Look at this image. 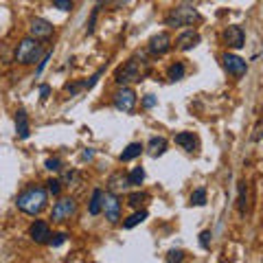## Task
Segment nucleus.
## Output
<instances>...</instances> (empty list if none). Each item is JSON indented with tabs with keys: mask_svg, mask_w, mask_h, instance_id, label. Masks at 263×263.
<instances>
[{
	"mask_svg": "<svg viewBox=\"0 0 263 263\" xmlns=\"http://www.w3.org/2000/svg\"><path fill=\"white\" fill-rule=\"evenodd\" d=\"M46 204H48V193H46V186H42V184L27 186L18 195V200H15V206H18L22 213L31 215V217L40 215V213L46 209Z\"/></svg>",
	"mask_w": 263,
	"mask_h": 263,
	"instance_id": "f257e3e1",
	"label": "nucleus"
},
{
	"mask_svg": "<svg viewBox=\"0 0 263 263\" xmlns=\"http://www.w3.org/2000/svg\"><path fill=\"white\" fill-rule=\"evenodd\" d=\"M40 55H42V44H40V40L27 35L18 44V51H15V62L22 64V66H29L33 62H40Z\"/></svg>",
	"mask_w": 263,
	"mask_h": 263,
	"instance_id": "f03ea898",
	"label": "nucleus"
},
{
	"mask_svg": "<svg viewBox=\"0 0 263 263\" xmlns=\"http://www.w3.org/2000/svg\"><path fill=\"white\" fill-rule=\"evenodd\" d=\"M200 20V13H197L193 7L189 5H182V7H176V9H171L167 13V18H164V24L167 27H191L193 22Z\"/></svg>",
	"mask_w": 263,
	"mask_h": 263,
	"instance_id": "7ed1b4c3",
	"label": "nucleus"
},
{
	"mask_svg": "<svg viewBox=\"0 0 263 263\" xmlns=\"http://www.w3.org/2000/svg\"><path fill=\"white\" fill-rule=\"evenodd\" d=\"M145 64L143 62H138V60H129L123 68L117 70V84L121 86H127V84H138L143 77H145Z\"/></svg>",
	"mask_w": 263,
	"mask_h": 263,
	"instance_id": "20e7f679",
	"label": "nucleus"
},
{
	"mask_svg": "<svg viewBox=\"0 0 263 263\" xmlns=\"http://www.w3.org/2000/svg\"><path fill=\"white\" fill-rule=\"evenodd\" d=\"M77 213V200L75 197H62V200L55 202V206L51 211V219L62 224V221H68L70 217H75Z\"/></svg>",
	"mask_w": 263,
	"mask_h": 263,
	"instance_id": "39448f33",
	"label": "nucleus"
},
{
	"mask_svg": "<svg viewBox=\"0 0 263 263\" xmlns=\"http://www.w3.org/2000/svg\"><path fill=\"white\" fill-rule=\"evenodd\" d=\"M136 92L132 88H127V86H123L121 90H117L114 92V97H112V103H114V108H117L119 112H123V114H132L134 112V108H136Z\"/></svg>",
	"mask_w": 263,
	"mask_h": 263,
	"instance_id": "423d86ee",
	"label": "nucleus"
},
{
	"mask_svg": "<svg viewBox=\"0 0 263 263\" xmlns=\"http://www.w3.org/2000/svg\"><path fill=\"white\" fill-rule=\"evenodd\" d=\"M101 213L105 215V219L110 224H119L121 221V202H119V195L114 193H105L103 191V197H101Z\"/></svg>",
	"mask_w": 263,
	"mask_h": 263,
	"instance_id": "0eeeda50",
	"label": "nucleus"
},
{
	"mask_svg": "<svg viewBox=\"0 0 263 263\" xmlns=\"http://www.w3.org/2000/svg\"><path fill=\"white\" fill-rule=\"evenodd\" d=\"M224 68H226L235 79H241L246 72H248V64H246V60H241L239 55L226 53V55H224Z\"/></svg>",
	"mask_w": 263,
	"mask_h": 263,
	"instance_id": "6e6552de",
	"label": "nucleus"
},
{
	"mask_svg": "<svg viewBox=\"0 0 263 263\" xmlns=\"http://www.w3.org/2000/svg\"><path fill=\"white\" fill-rule=\"evenodd\" d=\"M53 24L44 20V18H33L31 24H29V35L35 37V40H48L53 35Z\"/></svg>",
	"mask_w": 263,
	"mask_h": 263,
	"instance_id": "1a4fd4ad",
	"label": "nucleus"
},
{
	"mask_svg": "<svg viewBox=\"0 0 263 263\" xmlns=\"http://www.w3.org/2000/svg\"><path fill=\"white\" fill-rule=\"evenodd\" d=\"M224 42L230 48H241V46H246V31L239 27V24H230V27L224 31Z\"/></svg>",
	"mask_w": 263,
	"mask_h": 263,
	"instance_id": "9d476101",
	"label": "nucleus"
},
{
	"mask_svg": "<svg viewBox=\"0 0 263 263\" xmlns=\"http://www.w3.org/2000/svg\"><path fill=\"white\" fill-rule=\"evenodd\" d=\"M171 51V35L169 33H158L149 40V53L152 55H164Z\"/></svg>",
	"mask_w": 263,
	"mask_h": 263,
	"instance_id": "9b49d317",
	"label": "nucleus"
},
{
	"mask_svg": "<svg viewBox=\"0 0 263 263\" xmlns=\"http://www.w3.org/2000/svg\"><path fill=\"white\" fill-rule=\"evenodd\" d=\"M129 189V180H127V174L123 171H114V174L108 178V191L114 193V195H121L125 193Z\"/></svg>",
	"mask_w": 263,
	"mask_h": 263,
	"instance_id": "f8f14e48",
	"label": "nucleus"
},
{
	"mask_svg": "<svg viewBox=\"0 0 263 263\" xmlns=\"http://www.w3.org/2000/svg\"><path fill=\"white\" fill-rule=\"evenodd\" d=\"M197 44H200V33L193 31V29H186L184 33H180L178 40H176L178 51H191V48H195Z\"/></svg>",
	"mask_w": 263,
	"mask_h": 263,
	"instance_id": "ddd939ff",
	"label": "nucleus"
},
{
	"mask_svg": "<svg viewBox=\"0 0 263 263\" xmlns=\"http://www.w3.org/2000/svg\"><path fill=\"white\" fill-rule=\"evenodd\" d=\"M29 235H31V239L35 241V243H48V237H51V228H48L46 221L35 219V221L31 224Z\"/></svg>",
	"mask_w": 263,
	"mask_h": 263,
	"instance_id": "4468645a",
	"label": "nucleus"
},
{
	"mask_svg": "<svg viewBox=\"0 0 263 263\" xmlns=\"http://www.w3.org/2000/svg\"><path fill=\"white\" fill-rule=\"evenodd\" d=\"M147 152H149L152 158H158L167 152V138L164 136H152L149 143H147Z\"/></svg>",
	"mask_w": 263,
	"mask_h": 263,
	"instance_id": "2eb2a0df",
	"label": "nucleus"
},
{
	"mask_svg": "<svg viewBox=\"0 0 263 263\" xmlns=\"http://www.w3.org/2000/svg\"><path fill=\"white\" fill-rule=\"evenodd\" d=\"M176 145H180L184 152L193 154L197 149V138L193 136V132H180V134L176 136Z\"/></svg>",
	"mask_w": 263,
	"mask_h": 263,
	"instance_id": "dca6fc26",
	"label": "nucleus"
},
{
	"mask_svg": "<svg viewBox=\"0 0 263 263\" xmlns=\"http://www.w3.org/2000/svg\"><path fill=\"white\" fill-rule=\"evenodd\" d=\"M15 132H18V136L22 138H29L31 134V127H29V117H27V112L24 110H18L15 112Z\"/></svg>",
	"mask_w": 263,
	"mask_h": 263,
	"instance_id": "f3484780",
	"label": "nucleus"
},
{
	"mask_svg": "<svg viewBox=\"0 0 263 263\" xmlns=\"http://www.w3.org/2000/svg\"><path fill=\"white\" fill-rule=\"evenodd\" d=\"M143 152H145V147H143L141 143H129V145L125 147V149L121 152L119 158H121V162H129V160H136Z\"/></svg>",
	"mask_w": 263,
	"mask_h": 263,
	"instance_id": "a211bd4d",
	"label": "nucleus"
},
{
	"mask_svg": "<svg viewBox=\"0 0 263 263\" xmlns=\"http://www.w3.org/2000/svg\"><path fill=\"white\" fill-rule=\"evenodd\" d=\"M101 197H103V191L101 189H95L92 195H90V204H88V213L90 215H99L101 213Z\"/></svg>",
	"mask_w": 263,
	"mask_h": 263,
	"instance_id": "6ab92c4d",
	"label": "nucleus"
},
{
	"mask_svg": "<svg viewBox=\"0 0 263 263\" xmlns=\"http://www.w3.org/2000/svg\"><path fill=\"white\" fill-rule=\"evenodd\" d=\"M147 219V211L145 209H136V213H132V215L123 221V228H134V226H138V224H143V221Z\"/></svg>",
	"mask_w": 263,
	"mask_h": 263,
	"instance_id": "aec40b11",
	"label": "nucleus"
},
{
	"mask_svg": "<svg viewBox=\"0 0 263 263\" xmlns=\"http://www.w3.org/2000/svg\"><path fill=\"white\" fill-rule=\"evenodd\" d=\"M184 75H186V66L182 62L171 64L169 70H167V79L169 81H180V79H184Z\"/></svg>",
	"mask_w": 263,
	"mask_h": 263,
	"instance_id": "412c9836",
	"label": "nucleus"
},
{
	"mask_svg": "<svg viewBox=\"0 0 263 263\" xmlns=\"http://www.w3.org/2000/svg\"><path fill=\"white\" fill-rule=\"evenodd\" d=\"M149 200V195H147L145 191H134V193H129L127 195V204L132 209H141V206H145V202Z\"/></svg>",
	"mask_w": 263,
	"mask_h": 263,
	"instance_id": "4be33fe9",
	"label": "nucleus"
},
{
	"mask_svg": "<svg viewBox=\"0 0 263 263\" xmlns=\"http://www.w3.org/2000/svg\"><path fill=\"white\" fill-rule=\"evenodd\" d=\"M127 180H129V186H141L145 182V169L143 167H134L127 174Z\"/></svg>",
	"mask_w": 263,
	"mask_h": 263,
	"instance_id": "5701e85b",
	"label": "nucleus"
},
{
	"mask_svg": "<svg viewBox=\"0 0 263 263\" xmlns=\"http://www.w3.org/2000/svg\"><path fill=\"white\" fill-rule=\"evenodd\" d=\"M248 186H246V182H239V202H237V206H239V213L243 215L246 213V206H248Z\"/></svg>",
	"mask_w": 263,
	"mask_h": 263,
	"instance_id": "b1692460",
	"label": "nucleus"
},
{
	"mask_svg": "<svg viewBox=\"0 0 263 263\" xmlns=\"http://www.w3.org/2000/svg\"><path fill=\"white\" fill-rule=\"evenodd\" d=\"M191 204H195V206H204V204H206V189H195V191L191 193Z\"/></svg>",
	"mask_w": 263,
	"mask_h": 263,
	"instance_id": "393cba45",
	"label": "nucleus"
},
{
	"mask_svg": "<svg viewBox=\"0 0 263 263\" xmlns=\"http://www.w3.org/2000/svg\"><path fill=\"white\" fill-rule=\"evenodd\" d=\"M46 193L48 195H53V197H60V193H62V180H48L46 182Z\"/></svg>",
	"mask_w": 263,
	"mask_h": 263,
	"instance_id": "a878e982",
	"label": "nucleus"
},
{
	"mask_svg": "<svg viewBox=\"0 0 263 263\" xmlns=\"http://www.w3.org/2000/svg\"><path fill=\"white\" fill-rule=\"evenodd\" d=\"M66 239H68V233H55L48 237V246H53V248H60L62 243H66Z\"/></svg>",
	"mask_w": 263,
	"mask_h": 263,
	"instance_id": "bb28decb",
	"label": "nucleus"
},
{
	"mask_svg": "<svg viewBox=\"0 0 263 263\" xmlns=\"http://www.w3.org/2000/svg\"><path fill=\"white\" fill-rule=\"evenodd\" d=\"M51 57H53V51H46L42 57H40V64H37V70H35V75L40 77V75H42V72H44V68H46V64L48 62H51Z\"/></svg>",
	"mask_w": 263,
	"mask_h": 263,
	"instance_id": "cd10ccee",
	"label": "nucleus"
},
{
	"mask_svg": "<svg viewBox=\"0 0 263 263\" xmlns=\"http://www.w3.org/2000/svg\"><path fill=\"white\" fill-rule=\"evenodd\" d=\"M77 180H79V174H77V171H66V174H64V182H66V186H75ZM64 182H62V184H64Z\"/></svg>",
	"mask_w": 263,
	"mask_h": 263,
	"instance_id": "c85d7f7f",
	"label": "nucleus"
},
{
	"mask_svg": "<svg viewBox=\"0 0 263 263\" xmlns=\"http://www.w3.org/2000/svg\"><path fill=\"white\" fill-rule=\"evenodd\" d=\"M53 7L60 11H70L72 9V0H53Z\"/></svg>",
	"mask_w": 263,
	"mask_h": 263,
	"instance_id": "c756f323",
	"label": "nucleus"
},
{
	"mask_svg": "<svg viewBox=\"0 0 263 263\" xmlns=\"http://www.w3.org/2000/svg\"><path fill=\"white\" fill-rule=\"evenodd\" d=\"M211 237H213L211 230H204V233H200V246H202L204 250L211 248Z\"/></svg>",
	"mask_w": 263,
	"mask_h": 263,
	"instance_id": "7c9ffc66",
	"label": "nucleus"
},
{
	"mask_svg": "<svg viewBox=\"0 0 263 263\" xmlns=\"http://www.w3.org/2000/svg\"><path fill=\"white\" fill-rule=\"evenodd\" d=\"M156 103H158V99H156L154 95H145V97H143V103H141V105H143L145 110H152V108H156Z\"/></svg>",
	"mask_w": 263,
	"mask_h": 263,
	"instance_id": "2f4dec72",
	"label": "nucleus"
},
{
	"mask_svg": "<svg viewBox=\"0 0 263 263\" xmlns=\"http://www.w3.org/2000/svg\"><path fill=\"white\" fill-rule=\"evenodd\" d=\"M44 167H46L48 171H60V169H62V160H60V158H48V160L44 162Z\"/></svg>",
	"mask_w": 263,
	"mask_h": 263,
	"instance_id": "473e14b6",
	"label": "nucleus"
},
{
	"mask_svg": "<svg viewBox=\"0 0 263 263\" xmlns=\"http://www.w3.org/2000/svg\"><path fill=\"white\" fill-rule=\"evenodd\" d=\"M79 90H84V81H77V84H68V86H66V92H70V95H77Z\"/></svg>",
	"mask_w": 263,
	"mask_h": 263,
	"instance_id": "72a5a7b5",
	"label": "nucleus"
},
{
	"mask_svg": "<svg viewBox=\"0 0 263 263\" xmlns=\"http://www.w3.org/2000/svg\"><path fill=\"white\" fill-rule=\"evenodd\" d=\"M184 259V252L182 250H171L167 254V261H182Z\"/></svg>",
	"mask_w": 263,
	"mask_h": 263,
	"instance_id": "f704fd0d",
	"label": "nucleus"
},
{
	"mask_svg": "<svg viewBox=\"0 0 263 263\" xmlns=\"http://www.w3.org/2000/svg\"><path fill=\"white\" fill-rule=\"evenodd\" d=\"M97 15H99V5H97V9L92 11V15H90V22H88V33H92V31H95V22H97Z\"/></svg>",
	"mask_w": 263,
	"mask_h": 263,
	"instance_id": "c9c22d12",
	"label": "nucleus"
},
{
	"mask_svg": "<svg viewBox=\"0 0 263 263\" xmlns=\"http://www.w3.org/2000/svg\"><path fill=\"white\" fill-rule=\"evenodd\" d=\"M48 95H51V86H40V99H42V101H46L48 99Z\"/></svg>",
	"mask_w": 263,
	"mask_h": 263,
	"instance_id": "e433bc0d",
	"label": "nucleus"
},
{
	"mask_svg": "<svg viewBox=\"0 0 263 263\" xmlns=\"http://www.w3.org/2000/svg\"><path fill=\"white\" fill-rule=\"evenodd\" d=\"M92 158H95L92 149H84V152H81V160H92Z\"/></svg>",
	"mask_w": 263,
	"mask_h": 263,
	"instance_id": "4c0bfd02",
	"label": "nucleus"
},
{
	"mask_svg": "<svg viewBox=\"0 0 263 263\" xmlns=\"http://www.w3.org/2000/svg\"><path fill=\"white\" fill-rule=\"evenodd\" d=\"M121 3H123V5H129V3H132V0H121Z\"/></svg>",
	"mask_w": 263,
	"mask_h": 263,
	"instance_id": "58836bf2",
	"label": "nucleus"
}]
</instances>
